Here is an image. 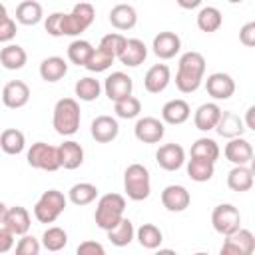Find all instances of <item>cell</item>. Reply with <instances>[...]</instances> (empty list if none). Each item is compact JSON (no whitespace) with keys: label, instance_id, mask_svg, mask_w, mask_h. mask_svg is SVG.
<instances>
[{"label":"cell","instance_id":"obj_1","mask_svg":"<svg viewBox=\"0 0 255 255\" xmlns=\"http://www.w3.org/2000/svg\"><path fill=\"white\" fill-rule=\"evenodd\" d=\"M203 74H205V58L199 52H185L179 58L177 64V74H175V86L181 94H191L195 92L201 82H203Z\"/></svg>","mask_w":255,"mask_h":255},{"label":"cell","instance_id":"obj_49","mask_svg":"<svg viewBox=\"0 0 255 255\" xmlns=\"http://www.w3.org/2000/svg\"><path fill=\"white\" fill-rule=\"evenodd\" d=\"M243 122H245V128H247V129L255 131V106H249V110L245 112Z\"/></svg>","mask_w":255,"mask_h":255},{"label":"cell","instance_id":"obj_41","mask_svg":"<svg viewBox=\"0 0 255 255\" xmlns=\"http://www.w3.org/2000/svg\"><path fill=\"white\" fill-rule=\"evenodd\" d=\"M126 46H128V38H126L124 34H120V32H110V34H106V36L100 40V46H98V48H102L104 52H108L110 56H114V58L120 60V56L124 54Z\"/></svg>","mask_w":255,"mask_h":255},{"label":"cell","instance_id":"obj_2","mask_svg":"<svg viewBox=\"0 0 255 255\" xmlns=\"http://www.w3.org/2000/svg\"><path fill=\"white\" fill-rule=\"evenodd\" d=\"M124 211H126V197L120 193H106L98 199L96 205V213H94L96 225L108 233L124 219Z\"/></svg>","mask_w":255,"mask_h":255},{"label":"cell","instance_id":"obj_35","mask_svg":"<svg viewBox=\"0 0 255 255\" xmlns=\"http://www.w3.org/2000/svg\"><path fill=\"white\" fill-rule=\"evenodd\" d=\"M133 237H135V229H133V223H131L128 217H124L112 231H108V239H110V243L116 245V247H126V245H129V243L133 241Z\"/></svg>","mask_w":255,"mask_h":255},{"label":"cell","instance_id":"obj_36","mask_svg":"<svg viewBox=\"0 0 255 255\" xmlns=\"http://www.w3.org/2000/svg\"><path fill=\"white\" fill-rule=\"evenodd\" d=\"M135 239L139 241V245L143 249H157L163 241V233L157 225L153 223H143L139 225V229L135 231Z\"/></svg>","mask_w":255,"mask_h":255},{"label":"cell","instance_id":"obj_33","mask_svg":"<svg viewBox=\"0 0 255 255\" xmlns=\"http://www.w3.org/2000/svg\"><path fill=\"white\" fill-rule=\"evenodd\" d=\"M221 24H223V16H221L219 8H215V6H203L197 12V28L201 32H207V34L217 32L221 28Z\"/></svg>","mask_w":255,"mask_h":255},{"label":"cell","instance_id":"obj_38","mask_svg":"<svg viewBox=\"0 0 255 255\" xmlns=\"http://www.w3.org/2000/svg\"><path fill=\"white\" fill-rule=\"evenodd\" d=\"M102 88H104V86H102L96 78H92V76H84V78H80V80L76 82L74 92H76V96H78L82 102H94V100L100 98Z\"/></svg>","mask_w":255,"mask_h":255},{"label":"cell","instance_id":"obj_13","mask_svg":"<svg viewBox=\"0 0 255 255\" xmlns=\"http://www.w3.org/2000/svg\"><path fill=\"white\" fill-rule=\"evenodd\" d=\"M205 90L213 100H229L235 94V80L225 72H213L205 80Z\"/></svg>","mask_w":255,"mask_h":255},{"label":"cell","instance_id":"obj_40","mask_svg":"<svg viewBox=\"0 0 255 255\" xmlns=\"http://www.w3.org/2000/svg\"><path fill=\"white\" fill-rule=\"evenodd\" d=\"M42 245H44V249L58 253L68 245V233L62 227H48L42 233Z\"/></svg>","mask_w":255,"mask_h":255},{"label":"cell","instance_id":"obj_50","mask_svg":"<svg viewBox=\"0 0 255 255\" xmlns=\"http://www.w3.org/2000/svg\"><path fill=\"white\" fill-rule=\"evenodd\" d=\"M201 2L199 0H191V2H183V0H179V6H183V8H197Z\"/></svg>","mask_w":255,"mask_h":255},{"label":"cell","instance_id":"obj_39","mask_svg":"<svg viewBox=\"0 0 255 255\" xmlns=\"http://www.w3.org/2000/svg\"><path fill=\"white\" fill-rule=\"evenodd\" d=\"M215 173V163H209V161H201V159H187V175L189 179L197 181V183H203V181H209Z\"/></svg>","mask_w":255,"mask_h":255},{"label":"cell","instance_id":"obj_43","mask_svg":"<svg viewBox=\"0 0 255 255\" xmlns=\"http://www.w3.org/2000/svg\"><path fill=\"white\" fill-rule=\"evenodd\" d=\"M114 56H110L108 52H104L102 48H96L94 50V54H92V58H90V62L86 64V70H90V72H106L112 64H114Z\"/></svg>","mask_w":255,"mask_h":255},{"label":"cell","instance_id":"obj_45","mask_svg":"<svg viewBox=\"0 0 255 255\" xmlns=\"http://www.w3.org/2000/svg\"><path fill=\"white\" fill-rule=\"evenodd\" d=\"M16 255H40V241L34 235H24L16 243Z\"/></svg>","mask_w":255,"mask_h":255},{"label":"cell","instance_id":"obj_12","mask_svg":"<svg viewBox=\"0 0 255 255\" xmlns=\"http://www.w3.org/2000/svg\"><path fill=\"white\" fill-rule=\"evenodd\" d=\"M131 90H133V82L128 74L124 72H112L106 80H104V92L106 96L116 104L120 100H126L131 96Z\"/></svg>","mask_w":255,"mask_h":255},{"label":"cell","instance_id":"obj_20","mask_svg":"<svg viewBox=\"0 0 255 255\" xmlns=\"http://www.w3.org/2000/svg\"><path fill=\"white\" fill-rule=\"evenodd\" d=\"M221 108L215 104V102H207V104H201L195 114H193V124L199 131H209V129H215L217 124H219V118H221Z\"/></svg>","mask_w":255,"mask_h":255},{"label":"cell","instance_id":"obj_28","mask_svg":"<svg viewBox=\"0 0 255 255\" xmlns=\"http://www.w3.org/2000/svg\"><path fill=\"white\" fill-rule=\"evenodd\" d=\"M28 54L20 44H8L0 50V64L6 70H22L26 66Z\"/></svg>","mask_w":255,"mask_h":255},{"label":"cell","instance_id":"obj_4","mask_svg":"<svg viewBox=\"0 0 255 255\" xmlns=\"http://www.w3.org/2000/svg\"><path fill=\"white\" fill-rule=\"evenodd\" d=\"M124 189L131 201H143L151 193L149 171L141 163H131L124 171Z\"/></svg>","mask_w":255,"mask_h":255},{"label":"cell","instance_id":"obj_52","mask_svg":"<svg viewBox=\"0 0 255 255\" xmlns=\"http://www.w3.org/2000/svg\"><path fill=\"white\" fill-rule=\"evenodd\" d=\"M249 169H251V173H253V177H255V155H253V159H251V165H249Z\"/></svg>","mask_w":255,"mask_h":255},{"label":"cell","instance_id":"obj_3","mask_svg":"<svg viewBox=\"0 0 255 255\" xmlns=\"http://www.w3.org/2000/svg\"><path fill=\"white\" fill-rule=\"evenodd\" d=\"M80 104L74 98H62L56 102L54 106V116H52V124L56 133L60 135H74L80 128Z\"/></svg>","mask_w":255,"mask_h":255},{"label":"cell","instance_id":"obj_30","mask_svg":"<svg viewBox=\"0 0 255 255\" xmlns=\"http://www.w3.org/2000/svg\"><path fill=\"white\" fill-rule=\"evenodd\" d=\"M253 173L247 165H233V169L227 173V185L231 191L243 193L253 187Z\"/></svg>","mask_w":255,"mask_h":255},{"label":"cell","instance_id":"obj_44","mask_svg":"<svg viewBox=\"0 0 255 255\" xmlns=\"http://www.w3.org/2000/svg\"><path fill=\"white\" fill-rule=\"evenodd\" d=\"M16 36V22L6 14V6L0 4V42L8 46V42Z\"/></svg>","mask_w":255,"mask_h":255},{"label":"cell","instance_id":"obj_29","mask_svg":"<svg viewBox=\"0 0 255 255\" xmlns=\"http://www.w3.org/2000/svg\"><path fill=\"white\" fill-rule=\"evenodd\" d=\"M191 157L193 159H201V161H209V163H215L219 159V145L215 139L211 137H199L191 143Z\"/></svg>","mask_w":255,"mask_h":255},{"label":"cell","instance_id":"obj_53","mask_svg":"<svg viewBox=\"0 0 255 255\" xmlns=\"http://www.w3.org/2000/svg\"><path fill=\"white\" fill-rule=\"evenodd\" d=\"M193 255H209V253H205V251H197V253H193Z\"/></svg>","mask_w":255,"mask_h":255},{"label":"cell","instance_id":"obj_5","mask_svg":"<svg viewBox=\"0 0 255 255\" xmlns=\"http://www.w3.org/2000/svg\"><path fill=\"white\" fill-rule=\"evenodd\" d=\"M96 10L88 2H80L72 8V12L60 16V32L62 36H80L94 22Z\"/></svg>","mask_w":255,"mask_h":255},{"label":"cell","instance_id":"obj_14","mask_svg":"<svg viewBox=\"0 0 255 255\" xmlns=\"http://www.w3.org/2000/svg\"><path fill=\"white\" fill-rule=\"evenodd\" d=\"M151 48H153V54H155L159 60H171V58H175L177 52L181 50V38H179L175 32L163 30V32H159V34L153 36Z\"/></svg>","mask_w":255,"mask_h":255},{"label":"cell","instance_id":"obj_34","mask_svg":"<svg viewBox=\"0 0 255 255\" xmlns=\"http://www.w3.org/2000/svg\"><path fill=\"white\" fill-rule=\"evenodd\" d=\"M98 197V187L94 183H88V181H80V183H74L68 191V199L82 207V205H90L94 199Z\"/></svg>","mask_w":255,"mask_h":255},{"label":"cell","instance_id":"obj_25","mask_svg":"<svg viewBox=\"0 0 255 255\" xmlns=\"http://www.w3.org/2000/svg\"><path fill=\"white\" fill-rule=\"evenodd\" d=\"M110 24L116 30H131L137 24V12L131 4H116L110 10Z\"/></svg>","mask_w":255,"mask_h":255},{"label":"cell","instance_id":"obj_18","mask_svg":"<svg viewBox=\"0 0 255 255\" xmlns=\"http://www.w3.org/2000/svg\"><path fill=\"white\" fill-rule=\"evenodd\" d=\"M90 133H92V137L98 143H110L120 133L118 120L112 118V116H106V114L104 116H98V118H94V122L90 126Z\"/></svg>","mask_w":255,"mask_h":255},{"label":"cell","instance_id":"obj_17","mask_svg":"<svg viewBox=\"0 0 255 255\" xmlns=\"http://www.w3.org/2000/svg\"><path fill=\"white\" fill-rule=\"evenodd\" d=\"M161 203H163V207H165L167 211H171V213H181V211H185V209L189 207L191 195H189V191H187L183 185L171 183V185L163 187V191H161Z\"/></svg>","mask_w":255,"mask_h":255},{"label":"cell","instance_id":"obj_23","mask_svg":"<svg viewBox=\"0 0 255 255\" xmlns=\"http://www.w3.org/2000/svg\"><path fill=\"white\" fill-rule=\"evenodd\" d=\"M245 122L233 114V112H227L223 110L221 112V118H219V124L215 128V131L221 135V137H227V139H235V137H241L245 133Z\"/></svg>","mask_w":255,"mask_h":255},{"label":"cell","instance_id":"obj_27","mask_svg":"<svg viewBox=\"0 0 255 255\" xmlns=\"http://www.w3.org/2000/svg\"><path fill=\"white\" fill-rule=\"evenodd\" d=\"M145 58H147V46L139 38H129L124 54L120 56V62L128 68H137L139 64L145 62Z\"/></svg>","mask_w":255,"mask_h":255},{"label":"cell","instance_id":"obj_22","mask_svg":"<svg viewBox=\"0 0 255 255\" xmlns=\"http://www.w3.org/2000/svg\"><path fill=\"white\" fill-rule=\"evenodd\" d=\"M189 116H191L189 104L185 100H179V98L165 102L163 108H161V120L169 126H179V124L187 122Z\"/></svg>","mask_w":255,"mask_h":255},{"label":"cell","instance_id":"obj_32","mask_svg":"<svg viewBox=\"0 0 255 255\" xmlns=\"http://www.w3.org/2000/svg\"><path fill=\"white\" fill-rule=\"evenodd\" d=\"M0 147H2V151L8 153V155H18V153H22L24 147H26V137H24V133H22L20 129L8 128V129H4L2 135H0Z\"/></svg>","mask_w":255,"mask_h":255},{"label":"cell","instance_id":"obj_7","mask_svg":"<svg viewBox=\"0 0 255 255\" xmlns=\"http://www.w3.org/2000/svg\"><path fill=\"white\" fill-rule=\"evenodd\" d=\"M28 165L34 169H42V171H56L60 169V155H58V147L46 143V141H36L32 143V147L28 149Z\"/></svg>","mask_w":255,"mask_h":255},{"label":"cell","instance_id":"obj_16","mask_svg":"<svg viewBox=\"0 0 255 255\" xmlns=\"http://www.w3.org/2000/svg\"><path fill=\"white\" fill-rule=\"evenodd\" d=\"M155 161L165 171H177L185 163V149L179 143H163L155 151Z\"/></svg>","mask_w":255,"mask_h":255},{"label":"cell","instance_id":"obj_42","mask_svg":"<svg viewBox=\"0 0 255 255\" xmlns=\"http://www.w3.org/2000/svg\"><path fill=\"white\" fill-rule=\"evenodd\" d=\"M114 112H116V116L122 118V120H133V118H137L139 112H141V102H139L135 96H129V98H126V100L116 102V104H114Z\"/></svg>","mask_w":255,"mask_h":255},{"label":"cell","instance_id":"obj_51","mask_svg":"<svg viewBox=\"0 0 255 255\" xmlns=\"http://www.w3.org/2000/svg\"><path fill=\"white\" fill-rule=\"evenodd\" d=\"M153 255H177V253H175L173 249H167V247H165V249H157Z\"/></svg>","mask_w":255,"mask_h":255},{"label":"cell","instance_id":"obj_26","mask_svg":"<svg viewBox=\"0 0 255 255\" xmlns=\"http://www.w3.org/2000/svg\"><path fill=\"white\" fill-rule=\"evenodd\" d=\"M66 74H68V62L60 56H48L40 64V78L44 82L54 84V82L62 80Z\"/></svg>","mask_w":255,"mask_h":255},{"label":"cell","instance_id":"obj_31","mask_svg":"<svg viewBox=\"0 0 255 255\" xmlns=\"http://www.w3.org/2000/svg\"><path fill=\"white\" fill-rule=\"evenodd\" d=\"M42 4L36 0H24L16 6V20L24 26H36L42 20Z\"/></svg>","mask_w":255,"mask_h":255},{"label":"cell","instance_id":"obj_11","mask_svg":"<svg viewBox=\"0 0 255 255\" xmlns=\"http://www.w3.org/2000/svg\"><path fill=\"white\" fill-rule=\"evenodd\" d=\"M133 133L141 143H159L165 135V126L153 116H143L135 122Z\"/></svg>","mask_w":255,"mask_h":255},{"label":"cell","instance_id":"obj_48","mask_svg":"<svg viewBox=\"0 0 255 255\" xmlns=\"http://www.w3.org/2000/svg\"><path fill=\"white\" fill-rule=\"evenodd\" d=\"M14 237H16V235H14L10 229H6V227L0 225V251H2V253H8V251L12 249Z\"/></svg>","mask_w":255,"mask_h":255},{"label":"cell","instance_id":"obj_8","mask_svg":"<svg viewBox=\"0 0 255 255\" xmlns=\"http://www.w3.org/2000/svg\"><path fill=\"white\" fill-rule=\"evenodd\" d=\"M211 225L213 229L227 237V235H233L235 231L241 229V213L235 205L231 203H219L213 211H211Z\"/></svg>","mask_w":255,"mask_h":255},{"label":"cell","instance_id":"obj_47","mask_svg":"<svg viewBox=\"0 0 255 255\" xmlns=\"http://www.w3.org/2000/svg\"><path fill=\"white\" fill-rule=\"evenodd\" d=\"M239 40H241L243 46L255 48V20H251V22H247V24L241 26V30H239Z\"/></svg>","mask_w":255,"mask_h":255},{"label":"cell","instance_id":"obj_9","mask_svg":"<svg viewBox=\"0 0 255 255\" xmlns=\"http://www.w3.org/2000/svg\"><path fill=\"white\" fill-rule=\"evenodd\" d=\"M0 225L10 229L14 235H28V229H30V213L26 207L22 205H14V207H8V205H0Z\"/></svg>","mask_w":255,"mask_h":255},{"label":"cell","instance_id":"obj_10","mask_svg":"<svg viewBox=\"0 0 255 255\" xmlns=\"http://www.w3.org/2000/svg\"><path fill=\"white\" fill-rule=\"evenodd\" d=\"M255 253V235L249 229H239L233 235H227L219 255H253Z\"/></svg>","mask_w":255,"mask_h":255},{"label":"cell","instance_id":"obj_37","mask_svg":"<svg viewBox=\"0 0 255 255\" xmlns=\"http://www.w3.org/2000/svg\"><path fill=\"white\" fill-rule=\"evenodd\" d=\"M94 50H96V48H94L88 40L78 38V40H74V42L68 46V60H70L72 64H76V66H84V68H86V64L90 62Z\"/></svg>","mask_w":255,"mask_h":255},{"label":"cell","instance_id":"obj_21","mask_svg":"<svg viewBox=\"0 0 255 255\" xmlns=\"http://www.w3.org/2000/svg\"><path fill=\"white\" fill-rule=\"evenodd\" d=\"M169 80H171L169 68H167L165 64H153V66L145 72V76H143V88H145L149 94H159V92H163V90L167 88Z\"/></svg>","mask_w":255,"mask_h":255},{"label":"cell","instance_id":"obj_6","mask_svg":"<svg viewBox=\"0 0 255 255\" xmlns=\"http://www.w3.org/2000/svg\"><path fill=\"white\" fill-rule=\"evenodd\" d=\"M66 203H68V199H66V195L62 191L48 189L38 197V201L34 205V217L40 223H54L64 213Z\"/></svg>","mask_w":255,"mask_h":255},{"label":"cell","instance_id":"obj_46","mask_svg":"<svg viewBox=\"0 0 255 255\" xmlns=\"http://www.w3.org/2000/svg\"><path fill=\"white\" fill-rule=\"evenodd\" d=\"M76 255H106V249H104L102 243L88 239V241H82V243L78 245Z\"/></svg>","mask_w":255,"mask_h":255},{"label":"cell","instance_id":"obj_19","mask_svg":"<svg viewBox=\"0 0 255 255\" xmlns=\"http://www.w3.org/2000/svg\"><path fill=\"white\" fill-rule=\"evenodd\" d=\"M223 153H225V159L231 161L233 165H247L253 159V147H251V143L245 137L229 139L225 143Z\"/></svg>","mask_w":255,"mask_h":255},{"label":"cell","instance_id":"obj_24","mask_svg":"<svg viewBox=\"0 0 255 255\" xmlns=\"http://www.w3.org/2000/svg\"><path fill=\"white\" fill-rule=\"evenodd\" d=\"M58 155H60V165L64 169H78L84 163V147L74 139L60 143Z\"/></svg>","mask_w":255,"mask_h":255},{"label":"cell","instance_id":"obj_15","mask_svg":"<svg viewBox=\"0 0 255 255\" xmlns=\"http://www.w3.org/2000/svg\"><path fill=\"white\" fill-rule=\"evenodd\" d=\"M30 100V88L26 82L22 80H10L8 84H4L2 88V104L10 110H18L24 108Z\"/></svg>","mask_w":255,"mask_h":255}]
</instances>
